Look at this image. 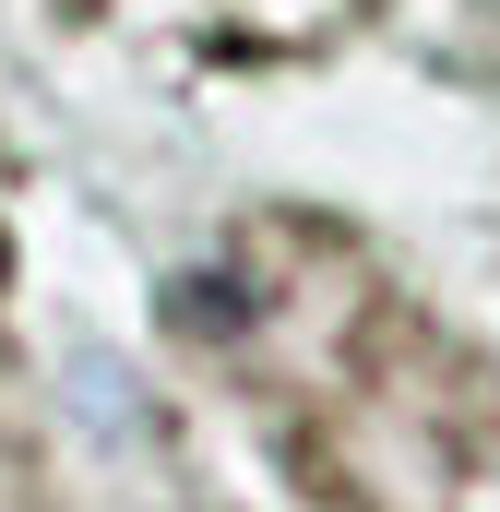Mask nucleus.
<instances>
[]
</instances>
